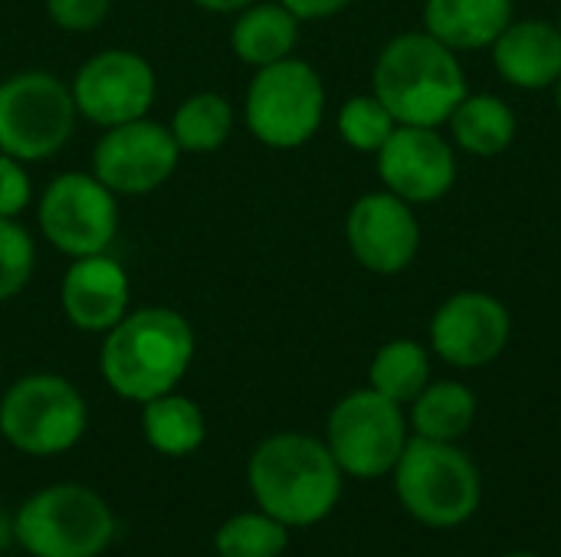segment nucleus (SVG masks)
<instances>
[{
  "label": "nucleus",
  "mask_w": 561,
  "mask_h": 557,
  "mask_svg": "<svg viewBox=\"0 0 561 557\" xmlns=\"http://www.w3.org/2000/svg\"><path fill=\"white\" fill-rule=\"evenodd\" d=\"M197 351L194 328L184 312L168 305L128 309V315L102 335V381L131 404H148L178 391Z\"/></svg>",
  "instance_id": "obj_1"
},
{
  "label": "nucleus",
  "mask_w": 561,
  "mask_h": 557,
  "mask_svg": "<svg viewBox=\"0 0 561 557\" xmlns=\"http://www.w3.org/2000/svg\"><path fill=\"white\" fill-rule=\"evenodd\" d=\"M342 479L345 473L325 440L309 433H273L247 463L256 509L286 529H312L325 522L342 499Z\"/></svg>",
  "instance_id": "obj_2"
},
{
  "label": "nucleus",
  "mask_w": 561,
  "mask_h": 557,
  "mask_svg": "<svg viewBox=\"0 0 561 557\" xmlns=\"http://www.w3.org/2000/svg\"><path fill=\"white\" fill-rule=\"evenodd\" d=\"M371 89L398 125L437 128L467 95V76L450 46L424 33L394 36L375 59Z\"/></svg>",
  "instance_id": "obj_3"
},
{
  "label": "nucleus",
  "mask_w": 561,
  "mask_h": 557,
  "mask_svg": "<svg viewBox=\"0 0 561 557\" xmlns=\"http://www.w3.org/2000/svg\"><path fill=\"white\" fill-rule=\"evenodd\" d=\"M391 476L401 509L437 532L467 525L483 502V476L457 443L411 437Z\"/></svg>",
  "instance_id": "obj_4"
},
{
  "label": "nucleus",
  "mask_w": 561,
  "mask_h": 557,
  "mask_svg": "<svg viewBox=\"0 0 561 557\" xmlns=\"http://www.w3.org/2000/svg\"><path fill=\"white\" fill-rule=\"evenodd\" d=\"M115 532L112 506L79 483L43 486L13 512V542L30 557H99Z\"/></svg>",
  "instance_id": "obj_5"
},
{
  "label": "nucleus",
  "mask_w": 561,
  "mask_h": 557,
  "mask_svg": "<svg viewBox=\"0 0 561 557\" xmlns=\"http://www.w3.org/2000/svg\"><path fill=\"white\" fill-rule=\"evenodd\" d=\"M325 118V82L299 56H286L253 72L243 95L247 131L276 151L302 148Z\"/></svg>",
  "instance_id": "obj_6"
},
{
  "label": "nucleus",
  "mask_w": 561,
  "mask_h": 557,
  "mask_svg": "<svg viewBox=\"0 0 561 557\" xmlns=\"http://www.w3.org/2000/svg\"><path fill=\"white\" fill-rule=\"evenodd\" d=\"M85 397L62 374H23L0 397V437L26 456L69 453L85 437Z\"/></svg>",
  "instance_id": "obj_7"
},
{
  "label": "nucleus",
  "mask_w": 561,
  "mask_h": 557,
  "mask_svg": "<svg viewBox=\"0 0 561 557\" xmlns=\"http://www.w3.org/2000/svg\"><path fill=\"white\" fill-rule=\"evenodd\" d=\"M79 121L69 82L46 69H23L0 82V151L39 164L59 154Z\"/></svg>",
  "instance_id": "obj_8"
},
{
  "label": "nucleus",
  "mask_w": 561,
  "mask_h": 557,
  "mask_svg": "<svg viewBox=\"0 0 561 557\" xmlns=\"http://www.w3.org/2000/svg\"><path fill=\"white\" fill-rule=\"evenodd\" d=\"M408 440L404 407L371 387L345 394L325 423V446L352 479L391 476Z\"/></svg>",
  "instance_id": "obj_9"
},
{
  "label": "nucleus",
  "mask_w": 561,
  "mask_h": 557,
  "mask_svg": "<svg viewBox=\"0 0 561 557\" xmlns=\"http://www.w3.org/2000/svg\"><path fill=\"white\" fill-rule=\"evenodd\" d=\"M43 240L69 259L112 250L118 236V197L92 171L56 174L36 204Z\"/></svg>",
  "instance_id": "obj_10"
},
{
  "label": "nucleus",
  "mask_w": 561,
  "mask_h": 557,
  "mask_svg": "<svg viewBox=\"0 0 561 557\" xmlns=\"http://www.w3.org/2000/svg\"><path fill=\"white\" fill-rule=\"evenodd\" d=\"M79 118L95 128H115L145 118L158 98V72L135 49H99L92 53L69 82Z\"/></svg>",
  "instance_id": "obj_11"
},
{
  "label": "nucleus",
  "mask_w": 561,
  "mask_h": 557,
  "mask_svg": "<svg viewBox=\"0 0 561 557\" xmlns=\"http://www.w3.org/2000/svg\"><path fill=\"white\" fill-rule=\"evenodd\" d=\"M181 164V148L168 125L154 118H135L115 128H102L92 148V174L115 197H145L164 187Z\"/></svg>",
  "instance_id": "obj_12"
},
{
  "label": "nucleus",
  "mask_w": 561,
  "mask_h": 557,
  "mask_svg": "<svg viewBox=\"0 0 561 557\" xmlns=\"http://www.w3.org/2000/svg\"><path fill=\"white\" fill-rule=\"evenodd\" d=\"M513 338L510 309L480 289L450 295L431 318V348L454 368H483L496 361Z\"/></svg>",
  "instance_id": "obj_13"
},
{
  "label": "nucleus",
  "mask_w": 561,
  "mask_h": 557,
  "mask_svg": "<svg viewBox=\"0 0 561 557\" xmlns=\"http://www.w3.org/2000/svg\"><path fill=\"white\" fill-rule=\"evenodd\" d=\"M345 240L368 272L398 276L421 250V223L408 200L391 190H378L352 204L345 217Z\"/></svg>",
  "instance_id": "obj_14"
},
{
  "label": "nucleus",
  "mask_w": 561,
  "mask_h": 557,
  "mask_svg": "<svg viewBox=\"0 0 561 557\" xmlns=\"http://www.w3.org/2000/svg\"><path fill=\"white\" fill-rule=\"evenodd\" d=\"M378 177L408 204H434L457 184V151L437 128L398 125L378 151Z\"/></svg>",
  "instance_id": "obj_15"
},
{
  "label": "nucleus",
  "mask_w": 561,
  "mask_h": 557,
  "mask_svg": "<svg viewBox=\"0 0 561 557\" xmlns=\"http://www.w3.org/2000/svg\"><path fill=\"white\" fill-rule=\"evenodd\" d=\"M59 305L72 328L85 335H105L131 309L128 269L108 250L69 259L59 282Z\"/></svg>",
  "instance_id": "obj_16"
},
{
  "label": "nucleus",
  "mask_w": 561,
  "mask_h": 557,
  "mask_svg": "<svg viewBox=\"0 0 561 557\" xmlns=\"http://www.w3.org/2000/svg\"><path fill=\"white\" fill-rule=\"evenodd\" d=\"M493 62L516 89H552L561 76L559 23L513 20L493 43Z\"/></svg>",
  "instance_id": "obj_17"
},
{
  "label": "nucleus",
  "mask_w": 561,
  "mask_h": 557,
  "mask_svg": "<svg viewBox=\"0 0 561 557\" xmlns=\"http://www.w3.org/2000/svg\"><path fill=\"white\" fill-rule=\"evenodd\" d=\"M513 23V0H424V30L444 46L483 49Z\"/></svg>",
  "instance_id": "obj_18"
},
{
  "label": "nucleus",
  "mask_w": 561,
  "mask_h": 557,
  "mask_svg": "<svg viewBox=\"0 0 561 557\" xmlns=\"http://www.w3.org/2000/svg\"><path fill=\"white\" fill-rule=\"evenodd\" d=\"M299 46V20L279 3V0H256L233 13L230 26V49L240 62L263 69L286 56H293Z\"/></svg>",
  "instance_id": "obj_19"
},
{
  "label": "nucleus",
  "mask_w": 561,
  "mask_h": 557,
  "mask_svg": "<svg viewBox=\"0 0 561 557\" xmlns=\"http://www.w3.org/2000/svg\"><path fill=\"white\" fill-rule=\"evenodd\" d=\"M141 433L145 443L171 460L191 456L207 440V417L197 401L171 391L141 404Z\"/></svg>",
  "instance_id": "obj_20"
},
{
  "label": "nucleus",
  "mask_w": 561,
  "mask_h": 557,
  "mask_svg": "<svg viewBox=\"0 0 561 557\" xmlns=\"http://www.w3.org/2000/svg\"><path fill=\"white\" fill-rule=\"evenodd\" d=\"M408 407L414 437L437 443H460L477 420V394L460 381H431Z\"/></svg>",
  "instance_id": "obj_21"
},
{
  "label": "nucleus",
  "mask_w": 561,
  "mask_h": 557,
  "mask_svg": "<svg viewBox=\"0 0 561 557\" xmlns=\"http://www.w3.org/2000/svg\"><path fill=\"white\" fill-rule=\"evenodd\" d=\"M447 121L454 141L477 158H496L516 138V115L500 95H463Z\"/></svg>",
  "instance_id": "obj_22"
},
{
  "label": "nucleus",
  "mask_w": 561,
  "mask_h": 557,
  "mask_svg": "<svg viewBox=\"0 0 561 557\" xmlns=\"http://www.w3.org/2000/svg\"><path fill=\"white\" fill-rule=\"evenodd\" d=\"M233 125H237V112H233L230 98L220 95V92H194V95H187L174 108V115L168 121L181 154L220 151L230 141Z\"/></svg>",
  "instance_id": "obj_23"
},
{
  "label": "nucleus",
  "mask_w": 561,
  "mask_h": 557,
  "mask_svg": "<svg viewBox=\"0 0 561 557\" xmlns=\"http://www.w3.org/2000/svg\"><path fill=\"white\" fill-rule=\"evenodd\" d=\"M431 384V351L421 341L394 338L381 345L368 364V387L408 407Z\"/></svg>",
  "instance_id": "obj_24"
},
{
  "label": "nucleus",
  "mask_w": 561,
  "mask_h": 557,
  "mask_svg": "<svg viewBox=\"0 0 561 557\" xmlns=\"http://www.w3.org/2000/svg\"><path fill=\"white\" fill-rule=\"evenodd\" d=\"M289 532L293 529L260 509L237 512L217 529L214 552L217 557H283L289 548Z\"/></svg>",
  "instance_id": "obj_25"
},
{
  "label": "nucleus",
  "mask_w": 561,
  "mask_h": 557,
  "mask_svg": "<svg viewBox=\"0 0 561 557\" xmlns=\"http://www.w3.org/2000/svg\"><path fill=\"white\" fill-rule=\"evenodd\" d=\"M394 128H398L394 115L381 105V98L375 92L355 95L339 108V135L348 148H355L362 154H378Z\"/></svg>",
  "instance_id": "obj_26"
},
{
  "label": "nucleus",
  "mask_w": 561,
  "mask_h": 557,
  "mask_svg": "<svg viewBox=\"0 0 561 557\" xmlns=\"http://www.w3.org/2000/svg\"><path fill=\"white\" fill-rule=\"evenodd\" d=\"M36 272V240L20 217H0V302L16 299Z\"/></svg>",
  "instance_id": "obj_27"
},
{
  "label": "nucleus",
  "mask_w": 561,
  "mask_h": 557,
  "mask_svg": "<svg viewBox=\"0 0 561 557\" xmlns=\"http://www.w3.org/2000/svg\"><path fill=\"white\" fill-rule=\"evenodd\" d=\"M112 0H46V16L66 33H92L105 23Z\"/></svg>",
  "instance_id": "obj_28"
},
{
  "label": "nucleus",
  "mask_w": 561,
  "mask_h": 557,
  "mask_svg": "<svg viewBox=\"0 0 561 557\" xmlns=\"http://www.w3.org/2000/svg\"><path fill=\"white\" fill-rule=\"evenodd\" d=\"M33 200V181L23 161L0 151V217H20Z\"/></svg>",
  "instance_id": "obj_29"
},
{
  "label": "nucleus",
  "mask_w": 561,
  "mask_h": 557,
  "mask_svg": "<svg viewBox=\"0 0 561 557\" xmlns=\"http://www.w3.org/2000/svg\"><path fill=\"white\" fill-rule=\"evenodd\" d=\"M299 23L306 20H329L335 13H342L352 0H279Z\"/></svg>",
  "instance_id": "obj_30"
},
{
  "label": "nucleus",
  "mask_w": 561,
  "mask_h": 557,
  "mask_svg": "<svg viewBox=\"0 0 561 557\" xmlns=\"http://www.w3.org/2000/svg\"><path fill=\"white\" fill-rule=\"evenodd\" d=\"M197 10H204V13H217V16H233V13H240L243 7H250V3H256V0H191Z\"/></svg>",
  "instance_id": "obj_31"
},
{
  "label": "nucleus",
  "mask_w": 561,
  "mask_h": 557,
  "mask_svg": "<svg viewBox=\"0 0 561 557\" xmlns=\"http://www.w3.org/2000/svg\"><path fill=\"white\" fill-rule=\"evenodd\" d=\"M503 557H542V555H536V552H510V555H503Z\"/></svg>",
  "instance_id": "obj_32"
},
{
  "label": "nucleus",
  "mask_w": 561,
  "mask_h": 557,
  "mask_svg": "<svg viewBox=\"0 0 561 557\" xmlns=\"http://www.w3.org/2000/svg\"><path fill=\"white\" fill-rule=\"evenodd\" d=\"M552 89H556V105H559V112H561V76H559V82H556Z\"/></svg>",
  "instance_id": "obj_33"
},
{
  "label": "nucleus",
  "mask_w": 561,
  "mask_h": 557,
  "mask_svg": "<svg viewBox=\"0 0 561 557\" xmlns=\"http://www.w3.org/2000/svg\"><path fill=\"white\" fill-rule=\"evenodd\" d=\"M559 30H561V13H559Z\"/></svg>",
  "instance_id": "obj_34"
},
{
  "label": "nucleus",
  "mask_w": 561,
  "mask_h": 557,
  "mask_svg": "<svg viewBox=\"0 0 561 557\" xmlns=\"http://www.w3.org/2000/svg\"><path fill=\"white\" fill-rule=\"evenodd\" d=\"M0 368H3V361H0Z\"/></svg>",
  "instance_id": "obj_35"
},
{
  "label": "nucleus",
  "mask_w": 561,
  "mask_h": 557,
  "mask_svg": "<svg viewBox=\"0 0 561 557\" xmlns=\"http://www.w3.org/2000/svg\"><path fill=\"white\" fill-rule=\"evenodd\" d=\"M454 557H460V555H454Z\"/></svg>",
  "instance_id": "obj_36"
}]
</instances>
